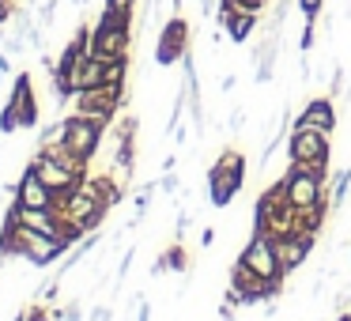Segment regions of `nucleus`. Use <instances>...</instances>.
<instances>
[{
  "instance_id": "nucleus-1",
  "label": "nucleus",
  "mask_w": 351,
  "mask_h": 321,
  "mask_svg": "<svg viewBox=\"0 0 351 321\" xmlns=\"http://www.w3.org/2000/svg\"><path fill=\"white\" fill-rule=\"evenodd\" d=\"M283 200H287L295 212L302 208H317L328 200V167H298V163H287L280 178Z\"/></svg>"
},
{
  "instance_id": "nucleus-2",
  "label": "nucleus",
  "mask_w": 351,
  "mask_h": 321,
  "mask_svg": "<svg viewBox=\"0 0 351 321\" xmlns=\"http://www.w3.org/2000/svg\"><path fill=\"white\" fill-rule=\"evenodd\" d=\"M91 54L102 61H129L132 54V16L102 8L99 23L91 27Z\"/></svg>"
},
{
  "instance_id": "nucleus-3",
  "label": "nucleus",
  "mask_w": 351,
  "mask_h": 321,
  "mask_svg": "<svg viewBox=\"0 0 351 321\" xmlns=\"http://www.w3.org/2000/svg\"><path fill=\"white\" fill-rule=\"evenodd\" d=\"M242 185H245V155L227 147L208 167V200H212V208H227L242 193Z\"/></svg>"
},
{
  "instance_id": "nucleus-4",
  "label": "nucleus",
  "mask_w": 351,
  "mask_h": 321,
  "mask_svg": "<svg viewBox=\"0 0 351 321\" xmlns=\"http://www.w3.org/2000/svg\"><path fill=\"white\" fill-rule=\"evenodd\" d=\"M283 152H287V163H298V167H328V159H332V132L310 129V125H291Z\"/></svg>"
},
{
  "instance_id": "nucleus-5",
  "label": "nucleus",
  "mask_w": 351,
  "mask_h": 321,
  "mask_svg": "<svg viewBox=\"0 0 351 321\" xmlns=\"http://www.w3.org/2000/svg\"><path fill=\"white\" fill-rule=\"evenodd\" d=\"M57 208H61V215H69V219L80 223L84 230H99V223L106 219V212H110V204L99 197V189H95L91 174H87L72 193H61V197H57Z\"/></svg>"
},
{
  "instance_id": "nucleus-6",
  "label": "nucleus",
  "mask_w": 351,
  "mask_h": 321,
  "mask_svg": "<svg viewBox=\"0 0 351 321\" xmlns=\"http://www.w3.org/2000/svg\"><path fill=\"white\" fill-rule=\"evenodd\" d=\"M238 261L265 283H283L287 280V268H283V261H280V250H276L272 235H250V242L242 246Z\"/></svg>"
},
{
  "instance_id": "nucleus-7",
  "label": "nucleus",
  "mask_w": 351,
  "mask_h": 321,
  "mask_svg": "<svg viewBox=\"0 0 351 321\" xmlns=\"http://www.w3.org/2000/svg\"><path fill=\"white\" fill-rule=\"evenodd\" d=\"M16 235H19V257L31 261L34 268H49L69 253V246H64L61 238L42 235V230L27 227V223H19V219H16Z\"/></svg>"
},
{
  "instance_id": "nucleus-8",
  "label": "nucleus",
  "mask_w": 351,
  "mask_h": 321,
  "mask_svg": "<svg viewBox=\"0 0 351 321\" xmlns=\"http://www.w3.org/2000/svg\"><path fill=\"white\" fill-rule=\"evenodd\" d=\"M106 129H110L106 121L72 110V114H69V140H64V144H69L84 163H95V155L102 152V140H106Z\"/></svg>"
},
{
  "instance_id": "nucleus-9",
  "label": "nucleus",
  "mask_w": 351,
  "mask_h": 321,
  "mask_svg": "<svg viewBox=\"0 0 351 321\" xmlns=\"http://www.w3.org/2000/svg\"><path fill=\"white\" fill-rule=\"evenodd\" d=\"M189 54V23L182 16H170L159 31V46H155V61L159 64H182V57Z\"/></svg>"
},
{
  "instance_id": "nucleus-10",
  "label": "nucleus",
  "mask_w": 351,
  "mask_h": 321,
  "mask_svg": "<svg viewBox=\"0 0 351 321\" xmlns=\"http://www.w3.org/2000/svg\"><path fill=\"white\" fill-rule=\"evenodd\" d=\"M16 204H23V208H57V193L42 182V174H38L34 163H27V170L16 182Z\"/></svg>"
},
{
  "instance_id": "nucleus-11",
  "label": "nucleus",
  "mask_w": 351,
  "mask_h": 321,
  "mask_svg": "<svg viewBox=\"0 0 351 321\" xmlns=\"http://www.w3.org/2000/svg\"><path fill=\"white\" fill-rule=\"evenodd\" d=\"M313 246H317V235H306V230H287V235H276V250H280V261L283 268L291 272H298V268L310 261Z\"/></svg>"
},
{
  "instance_id": "nucleus-12",
  "label": "nucleus",
  "mask_w": 351,
  "mask_h": 321,
  "mask_svg": "<svg viewBox=\"0 0 351 321\" xmlns=\"http://www.w3.org/2000/svg\"><path fill=\"white\" fill-rule=\"evenodd\" d=\"M8 106L19 114V129H34V125H38V99H34V80H31V72H19V76L12 80Z\"/></svg>"
},
{
  "instance_id": "nucleus-13",
  "label": "nucleus",
  "mask_w": 351,
  "mask_h": 321,
  "mask_svg": "<svg viewBox=\"0 0 351 321\" xmlns=\"http://www.w3.org/2000/svg\"><path fill=\"white\" fill-rule=\"evenodd\" d=\"M34 167H38V174H42V182L49 185V189L57 193V197H61V193H72L76 189L80 182H84L87 174H76V170L72 167H64V163H57V159H49L46 152H34Z\"/></svg>"
},
{
  "instance_id": "nucleus-14",
  "label": "nucleus",
  "mask_w": 351,
  "mask_h": 321,
  "mask_svg": "<svg viewBox=\"0 0 351 321\" xmlns=\"http://www.w3.org/2000/svg\"><path fill=\"white\" fill-rule=\"evenodd\" d=\"M336 121H340V114H336L332 95H317V99H310L302 110H298V117H295V125H310V129H325V132H336Z\"/></svg>"
},
{
  "instance_id": "nucleus-15",
  "label": "nucleus",
  "mask_w": 351,
  "mask_h": 321,
  "mask_svg": "<svg viewBox=\"0 0 351 321\" xmlns=\"http://www.w3.org/2000/svg\"><path fill=\"white\" fill-rule=\"evenodd\" d=\"M257 23H261V16L257 12H242V8H223L219 12V27H223V34H227L230 42H250V34L257 31Z\"/></svg>"
},
{
  "instance_id": "nucleus-16",
  "label": "nucleus",
  "mask_w": 351,
  "mask_h": 321,
  "mask_svg": "<svg viewBox=\"0 0 351 321\" xmlns=\"http://www.w3.org/2000/svg\"><path fill=\"white\" fill-rule=\"evenodd\" d=\"M155 276H162V272H189V253H185V246L174 238V246H167V250L159 253V261H155V268H152Z\"/></svg>"
},
{
  "instance_id": "nucleus-17",
  "label": "nucleus",
  "mask_w": 351,
  "mask_h": 321,
  "mask_svg": "<svg viewBox=\"0 0 351 321\" xmlns=\"http://www.w3.org/2000/svg\"><path fill=\"white\" fill-rule=\"evenodd\" d=\"M64 140H69V114L57 117L53 125H46V129L38 132V147H57V144H64Z\"/></svg>"
},
{
  "instance_id": "nucleus-18",
  "label": "nucleus",
  "mask_w": 351,
  "mask_h": 321,
  "mask_svg": "<svg viewBox=\"0 0 351 321\" xmlns=\"http://www.w3.org/2000/svg\"><path fill=\"white\" fill-rule=\"evenodd\" d=\"M155 193H159V182H144V185H140V193L132 197V208H136L140 219L152 212V197H155Z\"/></svg>"
},
{
  "instance_id": "nucleus-19",
  "label": "nucleus",
  "mask_w": 351,
  "mask_h": 321,
  "mask_svg": "<svg viewBox=\"0 0 351 321\" xmlns=\"http://www.w3.org/2000/svg\"><path fill=\"white\" fill-rule=\"evenodd\" d=\"M57 291H61V276L53 272V280H42L34 295H38V302H57Z\"/></svg>"
},
{
  "instance_id": "nucleus-20",
  "label": "nucleus",
  "mask_w": 351,
  "mask_h": 321,
  "mask_svg": "<svg viewBox=\"0 0 351 321\" xmlns=\"http://www.w3.org/2000/svg\"><path fill=\"white\" fill-rule=\"evenodd\" d=\"M0 132H4V136H12V132H19V114L8 106V102L0 106Z\"/></svg>"
},
{
  "instance_id": "nucleus-21",
  "label": "nucleus",
  "mask_w": 351,
  "mask_h": 321,
  "mask_svg": "<svg viewBox=\"0 0 351 321\" xmlns=\"http://www.w3.org/2000/svg\"><path fill=\"white\" fill-rule=\"evenodd\" d=\"M53 16H57V0H42V4H38V19H34V23L46 31V27H53Z\"/></svg>"
},
{
  "instance_id": "nucleus-22",
  "label": "nucleus",
  "mask_w": 351,
  "mask_h": 321,
  "mask_svg": "<svg viewBox=\"0 0 351 321\" xmlns=\"http://www.w3.org/2000/svg\"><path fill=\"white\" fill-rule=\"evenodd\" d=\"M313 42H317V19H306L302 38H298V49H302V54H310V49H313Z\"/></svg>"
},
{
  "instance_id": "nucleus-23",
  "label": "nucleus",
  "mask_w": 351,
  "mask_h": 321,
  "mask_svg": "<svg viewBox=\"0 0 351 321\" xmlns=\"http://www.w3.org/2000/svg\"><path fill=\"white\" fill-rule=\"evenodd\" d=\"M298 12H302V19H317L321 8H325V0H295Z\"/></svg>"
},
{
  "instance_id": "nucleus-24",
  "label": "nucleus",
  "mask_w": 351,
  "mask_h": 321,
  "mask_svg": "<svg viewBox=\"0 0 351 321\" xmlns=\"http://www.w3.org/2000/svg\"><path fill=\"white\" fill-rule=\"evenodd\" d=\"M27 321H57V310H49L46 302H38V306L27 310Z\"/></svg>"
},
{
  "instance_id": "nucleus-25",
  "label": "nucleus",
  "mask_w": 351,
  "mask_h": 321,
  "mask_svg": "<svg viewBox=\"0 0 351 321\" xmlns=\"http://www.w3.org/2000/svg\"><path fill=\"white\" fill-rule=\"evenodd\" d=\"M159 189L167 193V197H174V193H178V170H162V178H159Z\"/></svg>"
},
{
  "instance_id": "nucleus-26",
  "label": "nucleus",
  "mask_w": 351,
  "mask_h": 321,
  "mask_svg": "<svg viewBox=\"0 0 351 321\" xmlns=\"http://www.w3.org/2000/svg\"><path fill=\"white\" fill-rule=\"evenodd\" d=\"M57 321H84V310H80V302H69L64 310H57Z\"/></svg>"
},
{
  "instance_id": "nucleus-27",
  "label": "nucleus",
  "mask_w": 351,
  "mask_h": 321,
  "mask_svg": "<svg viewBox=\"0 0 351 321\" xmlns=\"http://www.w3.org/2000/svg\"><path fill=\"white\" fill-rule=\"evenodd\" d=\"M102 8H110V12H125V16H132V12H136V0H106Z\"/></svg>"
},
{
  "instance_id": "nucleus-28",
  "label": "nucleus",
  "mask_w": 351,
  "mask_h": 321,
  "mask_svg": "<svg viewBox=\"0 0 351 321\" xmlns=\"http://www.w3.org/2000/svg\"><path fill=\"white\" fill-rule=\"evenodd\" d=\"M245 125V110H234V114H230V132H238Z\"/></svg>"
},
{
  "instance_id": "nucleus-29",
  "label": "nucleus",
  "mask_w": 351,
  "mask_h": 321,
  "mask_svg": "<svg viewBox=\"0 0 351 321\" xmlns=\"http://www.w3.org/2000/svg\"><path fill=\"white\" fill-rule=\"evenodd\" d=\"M12 12H16V8H12V4H4V0H0V27H8V23H12Z\"/></svg>"
},
{
  "instance_id": "nucleus-30",
  "label": "nucleus",
  "mask_w": 351,
  "mask_h": 321,
  "mask_svg": "<svg viewBox=\"0 0 351 321\" xmlns=\"http://www.w3.org/2000/svg\"><path fill=\"white\" fill-rule=\"evenodd\" d=\"M114 313H110V306H95L91 310V321H110Z\"/></svg>"
},
{
  "instance_id": "nucleus-31",
  "label": "nucleus",
  "mask_w": 351,
  "mask_h": 321,
  "mask_svg": "<svg viewBox=\"0 0 351 321\" xmlns=\"http://www.w3.org/2000/svg\"><path fill=\"white\" fill-rule=\"evenodd\" d=\"M136 321H152V302L140 298V310H136Z\"/></svg>"
},
{
  "instance_id": "nucleus-32",
  "label": "nucleus",
  "mask_w": 351,
  "mask_h": 321,
  "mask_svg": "<svg viewBox=\"0 0 351 321\" xmlns=\"http://www.w3.org/2000/svg\"><path fill=\"white\" fill-rule=\"evenodd\" d=\"M215 242V230L212 227H204V230H200V246H204V250H208V246H212Z\"/></svg>"
},
{
  "instance_id": "nucleus-33",
  "label": "nucleus",
  "mask_w": 351,
  "mask_h": 321,
  "mask_svg": "<svg viewBox=\"0 0 351 321\" xmlns=\"http://www.w3.org/2000/svg\"><path fill=\"white\" fill-rule=\"evenodd\" d=\"M219 321H234V306H230V302L219 306Z\"/></svg>"
},
{
  "instance_id": "nucleus-34",
  "label": "nucleus",
  "mask_w": 351,
  "mask_h": 321,
  "mask_svg": "<svg viewBox=\"0 0 351 321\" xmlns=\"http://www.w3.org/2000/svg\"><path fill=\"white\" fill-rule=\"evenodd\" d=\"M12 76V64H8V54H0V80Z\"/></svg>"
},
{
  "instance_id": "nucleus-35",
  "label": "nucleus",
  "mask_w": 351,
  "mask_h": 321,
  "mask_svg": "<svg viewBox=\"0 0 351 321\" xmlns=\"http://www.w3.org/2000/svg\"><path fill=\"white\" fill-rule=\"evenodd\" d=\"M162 170H178V155H167V159H162Z\"/></svg>"
},
{
  "instance_id": "nucleus-36",
  "label": "nucleus",
  "mask_w": 351,
  "mask_h": 321,
  "mask_svg": "<svg viewBox=\"0 0 351 321\" xmlns=\"http://www.w3.org/2000/svg\"><path fill=\"white\" fill-rule=\"evenodd\" d=\"M336 321H351V313H348V310H340V313H336Z\"/></svg>"
},
{
  "instance_id": "nucleus-37",
  "label": "nucleus",
  "mask_w": 351,
  "mask_h": 321,
  "mask_svg": "<svg viewBox=\"0 0 351 321\" xmlns=\"http://www.w3.org/2000/svg\"><path fill=\"white\" fill-rule=\"evenodd\" d=\"M4 4H12V8H19V0H4Z\"/></svg>"
},
{
  "instance_id": "nucleus-38",
  "label": "nucleus",
  "mask_w": 351,
  "mask_h": 321,
  "mask_svg": "<svg viewBox=\"0 0 351 321\" xmlns=\"http://www.w3.org/2000/svg\"><path fill=\"white\" fill-rule=\"evenodd\" d=\"M69 4H76V8H80V4H84V0H69Z\"/></svg>"
}]
</instances>
